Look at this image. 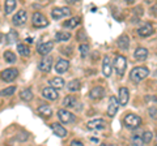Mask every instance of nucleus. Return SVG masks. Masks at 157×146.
I'll return each mask as SVG.
<instances>
[{
  "mask_svg": "<svg viewBox=\"0 0 157 146\" xmlns=\"http://www.w3.org/2000/svg\"><path fill=\"white\" fill-rule=\"evenodd\" d=\"M148 75H149L148 68H145V67H136V68H134V69L131 71L130 77H131V80L134 82H140L141 80H144Z\"/></svg>",
  "mask_w": 157,
  "mask_h": 146,
  "instance_id": "obj_1",
  "label": "nucleus"
},
{
  "mask_svg": "<svg viewBox=\"0 0 157 146\" xmlns=\"http://www.w3.org/2000/svg\"><path fill=\"white\" fill-rule=\"evenodd\" d=\"M18 76V71L14 69V68H7L0 72V80L6 81V82H12L17 78Z\"/></svg>",
  "mask_w": 157,
  "mask_h": 146,
  "instance_id": "obj_2",
  "label": "nucleus"
},
{
  "mask_svg": "<svg viewBox=\"0 0 157 146\" xmlns=\"http://www.w3.org/2000/svg\"><path fill=\"white\" fill-rule=\"evenodd\" d=\"M32 22L36 27H45L48 25V20L43 16L41 12H36L33 14V18H32Z\"/></svg>",
  "mask_w": 157,
  "mask_h": 146,
  "instance_id": "obj_3",
  "label": "nucleus"
},
{
  "mask_svg": "<svg viewBox=\"0 0 157 146\" xmlns=\"http://www.w3.org/2000/svg\"><path fill=\"white\" fill-rule=\"evenodd\" d=\"M114 68H115L118 76H121V77L123 76V73L126 71V57L118 55L114 60Z\"/></svg>",
  "mask_w": 157,
  "mask_h": 146,
  "instance_id": "obj_4",
  "label": "nucleus"
},
{
  "mask_svg": "<svg viewBox=\"0 0 157 146\" xmlns=\"http://www.w3.org/2000/svg\"><path fill=\"white\" fill-rule=\"evenodd\" d=\"M124 124L128 126V128H137V126L141 124V119L137 115L130 114L124 118Z\"/></svg>",
  "mask_w": 157,
  "mask_h": 146,
  "instance_id": "obj_5",
  "label": "nucleus"
},
{
  "mask_svg": "<svg viewBox=\"0 0 157 146\" xmlns=\"http://www.w3.org/2000/svg\"><path fill=\"white\" fill-rule=\"evenodd\" d=\"M58 116H59V120L64 124H70L75 120V115L72 112H68L67 110H59L58 111Z\"/></svg>",
  "mask_w": 157,
  "mask_h": 146,
  "instance_id": "obj_6",
  "label": "nucleus"
},
{
  "mask_svg": "<svg viewBox=\"0 0 157 146\" xmlns=\"http://www.w3.org/2000/svg\"><path fill=\"white\" fill-rule=\"evenodd\" d=\"M70 13L71 12H70V9H68L67 7L55 8V9H52V12H51V17L54 18V20H60V18L68 16Z\"/></svg>",
  "mask_w": 157,
  "mask_h": 146,
  "instance_id": "obj_7",
  "label": "nucleus"
},
{
  "mask_svg": "<svg viewBox=\"0 0 157 146\" xmlns=\"http://www.w3.org/2000/svg\"><path fill=\"white\" fill-rule=\"evenodd\" d=\"M26 20H28V14H26V12L24 11V9L18 11V12L13 16V24H14L16 26H21V25H24V24L26 22Z\"/></svg>",
  "mask_w": 157,
  "mask_h": 146,
  "instance_id": "obj_8",
  "label": "nucleus"
},
{
  "mask_svg": "<svg viewBox=\"0 0 157 146\" xmlns=\"http://www.w3.org/2000/svg\"><path fill=\"white\" fill-rule=\"evenodd\" d=\"M51 67H52V57L51 56H45L41 60V63L38 64L39 71H42V72H50Z\"/></svg>",
  "mask_w": 157,
  "mask_h": 146,
  "instance_id": "obj_9",
  "label": "nucleus"
},
{
  "mask_svg": "<svg viewBox=\"0 0 157 146\" xmlns=\"http://www.w3.org/2000/svg\"><path fill=\"white\" fill-rule=\"evenodd\" d=\"M52 48H54V43L52 42H45V43H41V45L37 47V51H38V53H41V55L46 56L47 53L51 52Z\"/></svg>",
  "mask_w": 157,
  "mask_h": 146,
  "instance_id": "obj_10",
  "label": "nucleus"
},
{
  "mask_svg": "<svg viewBox=\"0 0 157 146\" xmlns=\"http://www.w3.org/2000/svg\"><path fill=\"white\" fill-rule=\"evenodd\" d=\"M118 107H119V102L115 97H110V100H109V107H107V114L109 116H114L118 111Z\"/></svg>",
  "mask_w": 157,
  "mask_h": 146,
  "instance_id": "obj_11",
  "label": "nucleus"
},
{
  "mask_svg": "<svg viewBox=\"0 0 157 146\" xmlns=\"http://www.w3.org/2000/svg\"><path fill=\"white\" fill-rule=\"evenodd\" d=\"M102 72H104V76L105 77H110L111 76L113 65H111V61H110V57L109 56H105L104 57V61H102Z\"/></svg>",
  "mask_w": 157,
  "mask_h": 146,
  "instance_id": "obj_12",
  "label": "nucleus"
},
{
  "mask_svg": "<svg viewBox=\"0 0 157 146\" xmlns=\"http://www.w3.org/2000/svg\"><path fill=\"white\" fill-rule=\"evenodd\" d=\"M42 95L48 100H55L58 98V91L54 89V87L48 86V87H45V89L42 90Z\"/></svg>",
  "mask_w": 157,
  "mask_h": 146,
  "instance_id": "obj_13",
  "label": "nucleus"
},
{
  "mask_svg": "<svg viewBox=\"0 0 157 146\" xmlns=\"http://www.w3.org/2000/svg\"><path fill=\"white\" fill-rule=\"evenodd\" d=\"M128 99H130V93H128V89L127 87H121L119 89V104L121 106H126L128 103Z\"/></svg>",
  "mask_w": 157,
  "mask_h": 146,
  "instance_id": "obj_14",
  "label": "nucleus"
},
{
  "mask_svg": "<svg viewBox=\"0 0 157 146\" xmlns=\"http://www.w3.org/2000/svg\"><path fill=\"white\" fill-rule=\"evenodd\" d=\"M106 121L104 119H94L88 123V128L89 129H104L106 126Z\"/></svg>",
  "mask_w": 157,
  "mask_h": 146,
  "instance_id": "obj_15",
  "label": "nucleus"
},
{
  "mask_svg": "<svg viewBox=\"0 0 157 146\" xmlns=\"http://www.w3.org/2000/svg\"><path fill=\"white\" fill-rule=\"evenodd\" d=\"M68 67H70V63H68V60L59 59L56 61V64H55V71H56V73H59V75H62V73L67 72Z\"/></svg>",
  "mask_w": 157,
  "mask_h": 146,
  "instance_id": "obj_16",
  "label": "nucleus"
},
{
  "mask_svg": "<svg viewBox=\"0 0 157 146\" xmlns=\"http://www.w3.org/2000/svg\"><path fill=\"white\" fill-rule=\"evenodd\" d=\"M104 95H105V90H104V87H101V86L93 87L89 93V97L92 99H101Z\"/></svg>",
  "mask_w": 157,
  "mask_h": 146,
  "instance_id": "obj_17",
  "label": "nucleus"
},
{
  "mask_svg": "<svg viewBox=\"0 0 157 146\" xmlns=\"http://www.w3.org/2000/svg\"><path fill=\"white\" fill-rule=\"evenodd\" d=\"M51 129L54 130V133H55L58 137H66L67 136V129L64 128V126H62L60 124H58V123L51 124Z\"/></svg>",
  "mask_w": 157,
  "mask_h": 146,
  "instance_id": "obj_18",
  "label": "nucleus"
},
{
  "mask_svg": "<svg viewBox=\"0 0 157 146\" xmlns=\"http://www.w3.org/2000/svg\"><path fill=\"white\" fill-rule=\"evenodd\" d=\"M137 33H139L140 37H148L151 35L152 33H153V26L151 25V24H144L141 27H139V30H137Z\"/></svg>",
  "mask_w": 157,
  "mask_h": 146,
  "instance_id": "obj_19",
  "label": "nucleus"
},
{
  "mask_svg": "<svg viewBox=\"0 0 157 146\" xmlns=\"http://www.w3.org/2000/svg\"><path fill=\"white\" fill-rule=\"evenodd\" d=\"M48 85H50V87H54L55 90L62 89V87L64 86V80H63L62 77H54V78L48 81Z\"/></svg>",
  "mask_w": 157,
  "mask_h": 146,
  "instance_id": "obj_20",
  "label": "nucleus"
},
{
  "mask_svg": "<svg viewBox=\"0 0 157 146\" xmlns=\"http://www.w3.org/2000/svg\"><path fill=\"white\" fill-rule=\"evenodd\" d=\"M135 57L137 60H140V61H144L147 57H148V51H147V48L144 47H139V48H136L135 50Z\"/></svg>",
  "mask_w": 157,
  "mask_h": 146,
  "instance_id": "obj_21",
  "label": "nucleus"
},
{
  "mask_svg": "<svg viewBox=\"0 0 157 146\" xmlns=\"http://www.w3.org/2000/svg\"><path fill=\"white\" fill-rule=\"evenodd\" d=\"M38 114L41 116H45V118H48V116H51L52 111H51V107L50 106H46V104H42L38 107Z\"/></svg>",
  "mask_w": 157,
  "mask_h": 146,
  "instance_id": "obj_22",
  "label": "nucleus"
},
{
  "mask_svg": "<svg viewBox=\"0 0 157 146\" xmlns=\"http://www.w3.org/2000/svg\"><path fill=\"white\" fill-rule=\"evenodd\" d=\"M130 46V38L127 35H122L119 39H118V47L121 48V50H127Z\"/></svg>",
  "mask_w": 157,
  "mask_h": 146,
  "instance_id": "obj_23",
  "label": "nucleus"
},
{
  "mask_svg": "<svg viewBox=\"0 0 157 146\" xmlns=\"http://www.w3.org/2000/svg\"><path fill=\"white\" fill-rule=\"evenodd\" d=\"M63 106L68 107V108H72V107H76L77 106V102H76V98L72 95H67L64 99H63Z\"/></svg>",
  "mask_w": 157,
  "mask_h": 146,
  "instance_id": "obj_24",
  "label": "nucleus"
},
{
  "mask_svg": "<svg viewBox=\"0 0 157 146\" xmlns=\"http://www.w3.org/2000/svg\"><path fill=\"white\" fill-rule=\"evenodd\" d=\"M78 24H80V17H72V18H70L68 21H66L64 24H63V26L68 27V29H73V27H76Z\"/></svg>",
  "mask_w": 157,
  "mask_h": 146,
  "instance_id": "obj_25",
  "label": "nucleus"
},
{
  "mask_svg": "<svg viewBox=\"0 0 157 146\" xmlns=\"http://www.w3.org/2000/svg\"><path fill=\"white\" fill-rule=\"evenodd\" d=\"M17 7L16 0H7L6 2V14H11Z\"/></svg>",
  "mask_w": 157,
  "mask_h": 146,
  "instance_id": "obj_26",
  "label": "nucleus"
},
{
  "mask_svg": "<svg viewBox=\"0 0 157 146\" xmlns=\"http://www.w3.org/2000/svg\"><path fill=\"white\" fill-rule=\"evenodd\" d=\"M20 97H21V99L22 100H25V102H30L33 99V93H32V90L30 89H24L20 91Z\"/></svg>",
  "mask_w": 157,
  "mask_h": 146,
  "instance_id": "obj_27",
  "label": "nucleus"
},
{
  "mask_svg": "<svg viewBox=\"0 0 157 146\" xmlns=\"http://www.w3.org/2000/svg\"><path fill=\"white\" fill-rule=\"evenodd\" d=\"M17 51H18V53H21L22 56L30 55V48H29L26 45H22V43H18L17 45Z\"/></svg>",
  "mask_w": 157,
  "mask_h": 146,
  "instance_id": "obj_28",
  "label": "nucleus"
},
{
  "mask_svg": "<svg viewBox=\"0 0 157 146\" xmlns=\"http://www.w3.org/2000/svg\"><path fill=\"white\" fill-rule=\"evenodd\" d=\"M131 144H132V146H143L144 141H143L141 134H134L131 137Z\"/></svg>",
  "mask_w": 157,
  "mask_h": 146,
  "instance_id": "obj_29",
  "label": "nucleus"
},
{
  "mask_svg": "<svg viewBox=\"0 0 157 146\" xmlns=\"http://www.w3.org/2000/svg\"><path fill=\"white\" fill-rule=\"evenodd\" d=\"M80 81L78 80H72V81H70L68 82V85H67V87H68V90L70 91H77V90H80Z\"/></svg>",
  "mask_w": 157,
  "mask_h": 146,
  "instance_id": "obj_30",
  "label": "nucleus"
},
{
  "mask_svg": "<svg viewBox=\"0 0 157 146\" xmlns=\"http://www.w3.org/2000/svg\"><path fill=\"white\" fill-rule=\"evenodd\" d=\"M71 38V34L70 33H66V31H58L55 34V39L59 42H63V41H68Z\"/></svg>",
  "mask_w": 157,
  "mask_h": 146,
  "instance_id": "obj_31",
  "label": "nucleus"
},
{
  "mask_svg": "<svg viewBox=\"0 0 157 146\" xmlns=\"http://www.w3.org/2000/svg\"><path fill=\"white\" fill-rule=\"evenodd\" d=\"M4 60L9 64H12V63L16 61V53H13L12 51H6L4 52Z\"/></svg>",
  "mask_w": 157,
  "mask_h": 146,
  "instance_id": "obj_32",
  "label": "nucleus"
},
{
  "mask_svg": "<svg viewBox=\"0 0 157 146\" xmlns=\"http://www.w3.org/2000/svg\"><path fill=\"white\" fill-rule=\"evenodd\" d=\"M14 91H16V86H9V87H6V89H3L0 91V95L2 97H11L14 94Z\"/></svg>",
  "mask_w": 157,
  "mask_h": 146,
  "instance_id": "obj_33",
  "label": "nucleus"
},
{
  "mask_svg": "<svg viewBox=\"0 0 157 146\" xmlns=\"http://www.w3.org/2000/svg\"><path fill=\"white\" fill-rule=\"evenodd\" d=\"M17 38H18L17 33H16V31H13V30H11V31L8 33V35H7L6 39H7V43H8V45H12V43H14V42L17 41Z\"/></svg>",
  "mask_w": 157,
  "mask_h": 146,
  "instance_id": "obj_34",
  "label": "nucleus"
},
{
  "mask_svg": "<svg viewBox=\"0 0 157 146\" xmlns=\"http://www.w3.org/2000/svg\"><path fill=\"white\" fill-rule=\"evenodd\" d=\"M78 50H80L82 57H86L88 53H89V45H86V43H82V45H80V47H78Z\"/></svg>",
  "mask_w": 157,
  "mask_h": 146,
  "instance_id": "obj_35",
  "label": "nucleus"
},
{
  "mask_svg": "<svg viewBox=\"0 0 157 146\" xmlns=\"http://www.w3.org/2000/svg\"><path fill=\"white\" fill-rule=\"evenodd\" d=\"M141 137H143L144 144H149L151 141H152V138H153V134H152V132H148V130H147V132L143 133V136H141Z\"/></svg>",
  "mask_w": 157,
  "mask_h": 146,
  "instance_id": "obj_36",
  "label": "nucleus"
},
{
  "mask_svg": "<svg viewBox=\"0 0 157 146\" xmlns=\"http://www.w3.org/2000/svg\"><path fill=\"white\" fill-rule=\"evenodd\" d=\"M70 146H84V145H82V142H80V141H72Z\"/></svg>",
  "mask_w": 157,
  "mask_h": 146,
  "instance_id": "obj_37",
  "label": "nucleus"
},
{
  "mask_svg": "<svg viewBox=\"0 0 157 146\" xmlns=\"http://www.w3.org/2000/svg\"><path fill=\"white\" fill-rule=\"evenodd\" d=\"M149 115L155 118V115H156V108H155V107H151V108H149Z\"/></svg>",
  "mask_w": 157,
  "mask_h": 146,
  "instance_id": "obj_38",
  "label": "nucleus"
},
{
  "mask_svg": "<svg viewBox=\"0 0 157 146\" xmlns=\"http://www.w3.org/2000/svg\"><path fill=\"white\" fill-rule=\"evenodd\" d=\"M2 38H3V35H2V34H0V42H2Z\"/></svg>",
  "mask_w": 157,
  "mask_h": 146,
  "instance_id": "obj_39",
  "label": "nucleus"
},
{
  "mask_svg": "<svg viewBox=\"0 0 157 146\" xmlns=\"http://www.w3.org/2000/svg\"><path fill=\"white\" fill-rule=\"evenodd\" d=\"M156 146H157V145H156Z\"/></svg>",
  "mask_w": 157,
  "mask_h": 146,
  "instance_id": "obj_40",
  "label": "nucleus"
}]
</instances>
